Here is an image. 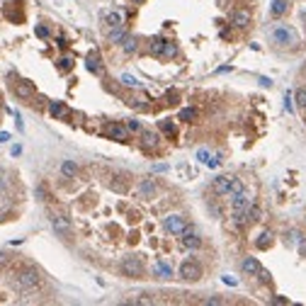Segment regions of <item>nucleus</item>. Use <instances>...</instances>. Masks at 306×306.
<instances>
[{
	"mask_svg": "<svg viewBox=\"0 0 306 306\" xmlns=\"http://www.w3.org/2000/svg\"><path fill=\"white\" fill-rule=\"evenodd\" d=\"M88 68L93 70V73H102V66H100V56H98V51H93V54L88 56Z\"/></svg>",
	"mask_w": 306,
	"mask_h": 306,
	"instance_id": "23",
	"label": "nucleus"
},
{
	"mask_svg": "<svg viewBox=\"0 0 306 306\" xmlns=\"http://www.w3.org/2000/svg\"><path fill=\"white\" fill-rule=\"evenodd\" d=\"M49 114L51 117H56V119H66L70 112H68V107H66V102H49Z\"/></svg>",
	"mask_w": 306,
	"mask_h": 306,
	"instance_id": "14",
	"label": "nucleus"
},
{
	"mask_svg": "<svg viewBox=\"0 0 306 306\" xmlns=\"http://www.w3.org/2000/svg\"><path fill=\"white\" fill-rule=\"evenodd\" d=\"M124 37H126V32H124V27H117V29H112L110 32V42H124Z\"/></svg>",
	"mask_w": 306,
	"mask_h": 306,
	"instance_id": "28",
	"label": "nucleus"
},
{
	"mask_svg": "<svg viewBox=\"0 0 306 306\" xmlns=\"http://www.w3.org/2000/svg\"><path fill=\"white\" fill-rule=\"evenodd\" d=\"M175 54H178V46H175L173 42H166V51H163V56H166V58H173Z\"/></svg>",
	"mask_w": 306,
	"mask_h": 306,
	"instance_id": "33",
	"label": "nucleus"
},
{
	"mask_svg": "<svg viewBox=\"0 0 306 306\" xmlns=\"http://www.w3.org/2000/svg\"><path fill=\"white\" fill-rule=\"evenodd\" d=\"M51 226H54V231L61 238H68L70 236V221H68V216H66V214H58V211H54V214H51Z\"/></svg>",
	"mask_w": 306,
	"mask_h": 306,
	"instance_id": "7",
	"label": "nucleus"
},
{
	"mask_svg": "<svg viewBox=\"0 0 306 306\" xmlns=\"http://www.w3.org/2000/svg\"><path fill=\"white\" fill-rule=\"evenodd\" d=\"M141 143L146 148H156L158 146V134L156 131H148V129H141Z\"/></svg>",
	"mask_w": 306,
	"mask_h": 306,
	"instance_id": "17",
	"label": "nucleus"
},
{
	"mask_svg": "<svg viewBox=\"0 0 306 306\" xmlns=\"http://www.w3.org/2000/svg\"><path fill=\"white\" fill-rule=\"evenodd\" d=\"M102 134L107 136V139L112 141H119V143H126L129 141V129H126V124H119V122H110V124L102 129Z\"/></svg>",
	"mask_w": 306,
	"mask_h": 306,
	"instance_id": "5",
	"label": "nucleus"
},
{
	"mask_svg": "<svg viewBox=\"0 0 306 306\" xmlns=\"http://www.w3.org/2000/svg\"><path fill=\"white\" fill-rule=\"evenodd\" d=\"M260 219H263V209L258 207V204H251V207H248V221L258 223Z\"/></svg>",
	"mask_w": 306,
	"mask_h": 306,
	"instance_id": "26",
	"label": "nucleus"
},
{
	"mask_svg": "<svg viewBox=\"0 0 306 306\" xmlns=\"http://www.w3.org/2000/svg\"><path fill=\"white\" fill-rule=\"evenodd\" d=\"M61 173H63L66 178H75V175H78V166H75L73 161H63V163H61Z\"/></svg>",
	"mask_w": 306,
	"mask_h": 306,
	"instance_id": "22",
	"label": "nucleus"
},
{
	"mask_svg": "<svg viewBox=\"0 0 306 306\" xmlns=\"http://www.w3.org/2000/svg\"><path fill=\"white\" fill-rule=\"evenodd\" d=\"M15 95H17L20 100H32L34 98V83H29V81L15 83Z\"/></svg>",
	"mask_w": 306,
	"mask_h": 306,
	"instance_id": "9",
	"label": "nucleus"
},
{
	"mask_svg": "<svg viewBox=\"0 0 306 306\" xmlns=\"http://www.w3.org/2000/svg\"><path fill=\"white\" fill-rule=\"evenodd\" d=\"M126 304L148 306V304H153V296H148V294H139V296H131V299H126Z\"/></svg>",
	"mask_w": 306,
	"mask_h": 306,
	"instance_id": "25",
	"label": "nucleus"
},
{
	"mask_svg": "<svg viewBox=\"0 0 306 306\" xmlns=\"http://www.w3.org/2000/svg\"><path fill=\"white\" fill-rule=\"evenodd\" d=\"M126 129H129V131H141V124L136 119H129V122H126Z\"/></svg>",
	"mask_w": 306,
	"mask_h": 306,
	"instance_id": "37",
	"label": "nucleus"
},
{
	"mask_svg": "<svg viewBox=\"0 0 306 306\" xmlns=\"http://www.w3.org/2000/svg\"><path fill=\"white\" fill-rule=\"evenodd\" d=\"M15 3H10L8 8H5V15H8V20H13V22H22L25 20V13H22V3H17V8H13Z\"/></svg>",
	"mask_w": 306,
	"mask_h": 306,
	"instance_id": "16",
	"label": "nucleus"
},
{
	"mask_svg": "<svg viewBox=\"0 0 306 306\" xmlns=\"http://www.w3.org/2000/svg\"><path fill=\"white\" fill-rule=\"evenodd\" d=\"M197 158H199L202 163H209V158H211V153H209L207 148H199V151H197Z\"/></svg>",
	"mask_w": 306,
	"mask_h": 306,
	"instance_id": "36",
	"label": "nucleus"
},
{
	"mask_svg": "<svg viewBox=\"0 0 306 306\" xmlns=\"http://www.w3.org/2000/svg\"><path fill=\"white\" fill-rule=\"evenodd\" d=\"M182 246H185V248H190V251H197V248H202V238L195 236V234H192V228L187 226V231L182 234Z\"/></svg>",
	"mask_w": 306,
	"mask_h": 306,
	"instance_id": "11",
	"label": "nucleus"
},
{
	"mask_svg": "<svg viewBox=\"0 0 306 306\" xmlns=\"http://www.w3.org/2000/svg\"><path fill=\"white\" fill-rule=\"evenodd\" d=\"M70 68H73V58H70V56H63V58L58 61V70L66 73V70H70Z\"/></svg>",
	"mask_w": 306,
	"mask_h": 306,
	"instance_id": "31",
	"label": "nucleus"
},
{
	"mask_svg": "<svg viewBox=\"0 0 306 306\" xmlns=\"http://www.w3.org/2000/svg\"><path fill=\"white\" fill-rule=\"evenodd\" d=\"M272 17H279V15L287 13V0H272V8H270Z\"/></svg>",
	"mask_w": 306,
	"mask_h": 306,
	"instance_id": "24",
	"label": "nucleus"
},
{
	"mask_svg": "<svg viewBox=\"0 0 306 306\" xmlns=\"http://www.w3.org/2000/svg\"><path fill=\"white\" fill-rule=\"evenodd\" d=\"M161 129L166 131L168 136H175V124H173L170 119H163V122H161Z\"/></svg>",
	"mask_w": 306,
	"mask_h": 306,
	"instance_id": "32",
	"label": "nucleus"
},
{
	"mask_svg": "<svg viewBox=\"0 0 306 306\" xmlns=\"http://www.w3.org/2000/svg\"><path fill=\"white\" fill-rule=\"evenodd\" d=\"M272 301H275V304H289V301H287V299H284V296H275V299H272Z\"/></svg>",
	"mask_w": 306,
	"mask_h": 306,
	"instance_id": "41",
	"label": "nucleus"
},
{
	"mask_svg": "<svg viewBox=\"0 0 306 306\" xmlns=\"http://www.w3.org/2000/svg\"><path fill=\"white\" fill-rule=\"evenodd\" d=\"M163 228H166L170 236H182L187 231V219L180 214H168L163 219Z\"/></svg>",
	"mask_w": 306,
	"mask_h": 306,
	"instance_id": "3",
	"label": "nucleus"
},
{
	"mask_svg": "<svg viewBox=\"0 0 306 306\" xmlns=\"http://www.w3.org/2000/svg\"><path fill=\"white\" fill-rule=\"evenodd\" d=\"M163 51H166V39L153 37V39H151V54L153 56H163Z\"/></svg>",
	"mask_w": 306,
	"mask_h": 306,
	"instance_id": "20",
	"label": "nucleus"
},
{
	"mask_svg": "<svg viewBox=\"0 0 306 306\" xmlns=\"http://www.w3.org/2000/svg\"><path fill=\"white\" fill-rule=\"evenodd\" d=\"M122 83H124L126 88H136V85H139V81H136L134 75H122Z\"/></svg>",
	"mask_w": 306,
	"mask_h": 306,
	"instance_id": "34",
	"label": "nucleus"
},
{
	"mask_svg": "<svg viewBox=\"0 0 306 306\" xmlns=\"http://www.w3.org/2000/svg\"><path fill=\"white\" fill-rule=\"evenodd\" d=\"M231 25L238 29L248 27V25H251V13H248V10H236V13L231 15Z\"/></svg>",
	"mask_w": 306,
	"mask_h": 306,
	"instance_id": "13",
	"label": "nucleus"
},
{
	"mask_svg": "<svg viewBox=\"0 0 306 306\" xmlns=\"http://www.w3.org/2000/svg\"><path fill=\"white\" fill-rule=\"evenodd\" d=\"M270 243H272V234L270 231H265L263 236H258V241H255L258 248H270Z\"/></svg>",
	"mask_w": 306,
	"mask_h": 306,
	"instance_id": "27",
	"label": "nucleus"
},
{
	"mask_svg": "<svg viewBox=\"0 0 306 306\" xmlns=\"http://www.w3.org/2000/svg\"><path fill=\"white\" fill-rule=\"evenodd\" d=\"M139 195L143 197V199H153V197L158 195V185L153 180H141L139 182Z\"/></svg>",
	"mask_w": 306,
	"mask_h": 306,
	"instance_id": "12",
	"label": "nucleus"
},
{
	"mask_svg": "<svg viewBox=\"0 0 306 306\" xmlns=\"http://www.w3.org/2000/svg\"><path fill=\"white\" fill-rule=\"evenodd\" d=\"M241 270H243L246 275H258V272H260V263H258L255 258H246V260L241 263Z\"/></svg>",
	"mask_w": 306,
	"mask_h": 306,
	"instance_id": "18",
	"label": "nucleus"
},
{
	"mask_svg": "<svg viewBox=\"0 0 306 306\" xmlns=\"http://www.w3.org/2000/svg\"><path fill=\"white\" fill-rule=\"evenodd\" d=\"M110 190L112 192H117V195H124L126 190H129V182H126L124 175H114L110 180Z\"/></svg>",
	"mask_w": 306,
	"mask_h": 306,
	"instance_id": "15",
	"label": "nucleus"
},
{
	"mask_svg": "<svg viewBox=\"0 0 306 306\" xmlns=\"http://www.w3.org/2000/svg\"><path fill=\"white\" fill-rule=\"evenodd\" d=\"M197 117V112L192 110V107H185V110H180V122H192Z\"/></svg>",
	"mask_w": 306,
	"mask_h": 306,
	"instance_id": "29",
	"label": "nucleus"
},
{
	"mask_svg": "<svg viewBox=\"0 0 306 306\" xmlns=\"http://www.w3.org/2000/svg\"><path fill=\"white\" fill-rule=\"evenodd\" d=\"M0 141H10V134H5V131H0Z\"/></svg>",
	"mask_w": 306,
	"mask_h": 306,
	"instance_id": "42",
	"label": "nucleus"
},
{
	"mask_svg": "<svg viewBox=\"0 0 306 306\" xmlns=\"http://www.w3.org/2000/svg\"><path fill=\"white\" fill-rule=\"evenodd\" d=\"M131 3H136V5H141V3H146V0H131Z\"/></svg>",
	"mask_w": 306,
	"mask_h": 306,
	"instance_id": "43",
	"label": "nucleus"
},
{
	"mask_svg": "<svg viewBox=\"0 0 306 306\" xmlns=\"http://www.w3.org/2000/svg\"><path fill=\"white\" fill-rule=\"evenodd\" d=\"M204 304H209V306H221V304H226V299H223V296H209Z\"/></svg>",
	"mask_w": 306,
	"mask_h": 306,
	"instance_id": "35",
	"label": "nucleus"
},
{
	"mask_svg": "<svg viewBox=\"0 0 306 306\" xmlns=\"http://www.w3.org/2000/svg\"><path fill=\"white\" fill-rule=\"evenodd\" d=\"M15 282H17V287H20V289L32 292V289H39V287H42V275H39L34 267H25V270H20V272H17Z\"/></svg>",
	"mask_w": 306,
	"mask_h": 306,
	"instance_id": "1",
	"label": "nucleus"
},
{
	"mask_svg": "<svg viewBox=\"0 0 306 306\" xmlns=\"http://www.w3.org/2000/svg\"><path fill=\"white\" fill-rule=\"evenodd\" d=\"M294 100H296V105H299V107H306V88H296Z\"/></svg>",
	"mask_w": 306,
	"mask_h": 306,
	"instance_id": "30",
	"label": "nucleus"
},
{
	"mask_svg": "<svg viewBox=\"0 0 306 306\" xmlns=\"http://www.w3.org/2000/svg\"><path fill=\"white\" fill-rule=\"evenodd\" d=\"M296 248H299V255H301V258H306V238H301V241H299V246H296Z\"/></svg>",
	"mask_w": 306,
	"mask_h": 306,
	"instance_id": "39",
	"label": "nucleus"
},
{
	"mask_svg": "<svg viewBox=\"0 0 306 306\" xmlns=\"http://www.w3.org/2000/svg\"><path fill=\"white\" fill-rule=\"evenodd\" d=\"M105 22H107V25H110L112 29L124 27V15H122V13H117V10H114V13H110V15H107V17H105Z\"/></svg>",
	"mask_w": 306,
	"mask_h": 306,
	"instance_id": "19",
	"label": "nucleus"
},
{
	"mask_svg": "<svg viewBox=\"0 0 306 306\" xmlns=\"http://www.w3.org/2000/svg\"><path fill=\"white\" fill-rule=\"evenodd\" d=\"M178 272H180V277L185 282H197V279H202V265L197 260H185Z\"/></svg>",
	"mask_w": 306,
	"mask_h": 306,
	"instance_id": "6",
	"label": "nucleus"
},
{
	"mask_svg": "<svg viewBox=\"0 0 306 306\" xmlns=\"http://www.w3.org/2000/svg\"><path fill=\"white\" fill-rule=\"evenodd\" d=\"M37 37L46 39V37H49V29H46V27H37Z\"/></svg>",
	"mask_w": 306,
	"mask_h": 306,
	"instance_id": "40",
	"label": "nucleus"
},
{
	"mask_svg": "<svg viewBox=\"0 0 306 306\" xmlns=\"http://www.w3.org/2000/svg\"><path fill=\"white\" fill-rule=\"evenodd\" d=\"M122 49H124V54H134V51L139 49V39H136V37H124Z\"/></svg>",
	"mask_w": 306,
	"mask_h": 306,
	"instance_id": "21",
	"label": "nucleus"
},
{
	"mask_svg": "<svg viewBox=\"0 0 306 306\" xmlns=\"http://www.w3.org/2000/svg\"><path fill=\"white\" fill-rule=\"evenodd\" d=\"M258 275H260V279H263V284H270V282H272L270 272H267V270H263V267H260V272H258Z\"/></svg>",
	"mask_w": 306,
	"mask_h": 306,
	"instance_id": "38",
	"label": "nucleus"
},
{
	"mask_svg": "<svg viewBox=\"0 0 306 306\" xmlns=\"http://www.w3.org/2000/svg\"><path fill=\"white\" fill-rule=\"evenodd\" d=\"M153 277L156 279H170L173 277V267H170V263H166V260H156V265H153Z\"/></svg>",
	"mask_w": 306,
	"mask_h": 306,
	"instance_id": "10",
	"label": "nucleus"
},
{
	"mask_svg": "<svg viewBox=\"0 0 306 306\" xmlns=\"http://www.w3.org/2000/svg\"><path fill=\"white\" fill-rule=\"evenodd\" d=\"M234 182H236V178H231V175H219L211 182V190L216 195H231L234 192Z\"/></svg>",
	"mask_w": 306,
	"mask_h": 306,
	"instance_id": "8",
	"label": "nucleus"
},
{
	"mask_svg": "<svg viewBox=\"0 0 306 306\" xmlns=\"http://www.w3.org/2000/svg\"><path fill=\"white\" fill-rule=\"evenodd\" d=\"M270 39L275 44H282V46H292V44H296V34L287 25H277L270 32Z\"/></svg>",
	"mask_w": 306,
	"mask_h": 306,
	"instance_id": "4",
	"label": "nucleus"
},
{
	"mask_svg": "<svg viewBox=\"0 0 306 306\" xmlns=\"http://www.w3.org/2000/svg\"><path fill=\"white\" fill-rule=\"evenodd\" d=\"M119 270H122V275L124 277H131V279H141L146 275V265L141 260L139 255H129L124 258L122 263H119Z\"/></svg>",
	"mask_w": 306,
	"mask_h": 306,
	"instance_id": "2",
	"label": "nucleus"
}]
</instances>
